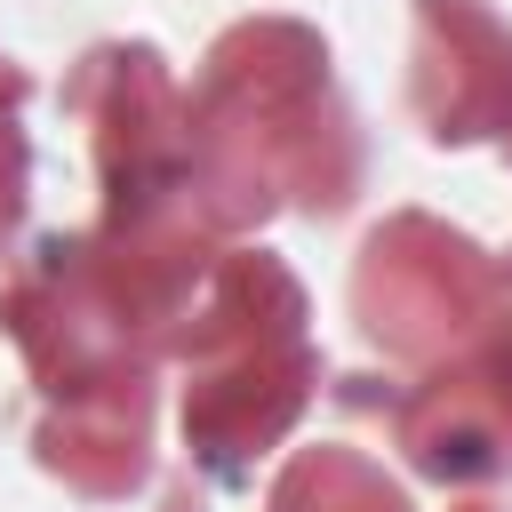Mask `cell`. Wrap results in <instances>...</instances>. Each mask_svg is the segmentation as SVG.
<instances>
[{"label":"cell","mask_w":512,"mask_h":512,"mask_svg":"<svg viewBox=\"0 0 512 512\" xmlns=\"http://www.w3.org/2000/svg\"><path fill=\"white\" fill-rule=\"evenodd\" d=\"M192 200L216 232L264 224L280 200L336 216L360 192V128L328 80V48L296 16L232 24L192 96Z\"/></svg>","instance_id":"1"},{"label":"cell","mask_w":512,"mask_h":512,"mask_svg":"<svg viewBox=\"0 0 512 512\" xmlns=\"http://www.w3.org/2000/svg\"><path fill=\"white\" fill-rule=\"evenodd\" d=\"M176 352H184V448L208 480L240 488L256 456L288 440V424L320 384L296 272L264 248L216 256L200 304L176 328Z\"/></svg>","instance_id":"2"},{"label":"cell","mask_w":512,"mask_h":512,"mask_svg":"<svg viewBox=\"0 0 512 512\" xmlns=\"http://www.w3.org/2000/svg\"><path fill=\"white\" fill-rule=\"evenodd\" d=\"M352 320L376 352L432 368L512 320V280L480 240L408 208L368 232V248L352 264Z\"/></svg>","instance_id":"3"},{"label":"cell","mask_w":512,"mask_h":512,"mask_svg":"<svg viewBox=\"0 0 512 512\" xmlns=\"http://www.w3.org/2000/svg\"><path fill=\"white\" fill-rule=\"evenodd\" d=\"M64 104L88 112L96 128L104 216H160L192 200V120H184V88L168 80L160 48L144 40L88 48L80 72L64 80Z\"/></svg>","instance_id":"4"},{"label":"cell","mask_w":512,"mask_h":512,"mask_svg":"<svg viewBox=\"0 0 512 512\" xmlns=\"http://www.w3.org/2000/svg\"><path fill=\"white\" fill-rule=\"evenodd\" d=\"M392 432L432 480H496L512 472V320L472 352L432 360L424 384L392 400Z\"/></svg>","instance_id":"5"},{"label":"cell","mask_w":512,"mask_h":512,"mask_svg":"<svg viewBox=\"0 0 512 512\" xmlns=\"http://www.w3.org/2000/svg\"><path fill=\"white\" fill-rule=\"evenodd\" d=\"M408 104L432 144L512 136V32L480 0H416Z\"/></svg>","instance_id":"6"},{"label":"cell","mask_w":512,"mask_h":512,"mask_svg":"<svg viewBox=\"0 0 512 512\" xmlns=\"http://www.w3.org/2000/svg\"><path fill=\"white\" fill-rule=\"evenodd\" d=\"M272 512H408L400 480H384V464H368L360 448H296L272 480Z\"/></svg>","instance_id":"7"},{"label":"cell","mask_w":512,"mask_h":512,"mask_svg":"<svg viewBox=\"0 0 512 512\" xmlns=\"http://www.w3.org/2000/svg\"><path fill=\"white\" fill-rule=\"evenodd\" d=\"M24 96H32V80L0 56V248L16 240V224H24V184H32V152H24V128H16Z\"/></svg>","instance_id":"8"},{"label":"cell","mask_w":512,"mask_h":512,"mask_svg":"<svg viewBox=\"0 0 512 512\" xmlns=\"http://www.w3.org/2000/svg\"><path fill=\"white\" fill-rule=\"evenodd\" d=\"M456 512H488V504H456Z\"/></svg>","instance_id":"9"},{"label":"cell","mask_w":512,"mask_h":512,"mask_svg":"<svg viewBox=\"0 0 512 512\" xmlns=\"http://www.w3.org/2000/svg\"><path fill=\"white\" fill-rule=\"evenodd\" d=\"M504 152H512V136H504Z\"/></svg>","instance_id":"10"},{"label":"cell","mask_w":512,"mask_h":512,"mask_svg":"<svg viewBox=\"0 0 512 512\" xmlns=\"http://www.w3.org/2000/svg\"><path fill=\"white\" fill-rule=\"evenodd\" d=\"M504 280H512V264H504Z\"/></svg>","instance_id":"11"}]
</instances>
